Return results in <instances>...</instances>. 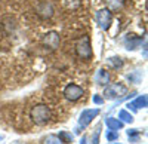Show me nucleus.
Wrapping results in <instances>:
<instances>
[{
    "label": "nucleus",
    "mask_w": 148,
    "mask_h": 144,
    "mask_svg": "<svg viewBox=\"0 0 148 144\" xmlns=\"http://www.w3.org/2000/svg\"><path fill=\"white\" fill-rule=\"evenodd\" d=\"M58 42H59V37L55 34V33H51V34H47V37L45 40V43L51 48V49H56V46H58Z\"/></svg>",
    "instance_id": "nucleus-7"
},
{
    "label": "nucleus",
    "mask_w": 148,
    "mask_h": 144,
    "mask_svg": "<svg viewBox=\"0 0 148 144\" xmlns=\"http://www.w3.org/2000/svg\"><path fill=\"white\" fill-rule=\"evenodd\" d=\"M42 144H64V141L61 140L58 135H47L43 138Z\"/></svg>",
    "instance_id": "nucleus-8"
},
{
    "label": "nucleus",
    "mask_w": 148,
    "mask_h": 144,
    "mask_svg": "<svg viewBox=\"0 0 148 144\" xmlns=\"http://www.w3.org/2000/svg\"><path fill=\"white\" fill-rule=\"evenodd\" d=\"M59 138L62 140L64 143H68V141H71V140H73V135H70V134H67V132H62V134L59 135Z\"/></svg>",
    "instance_id": "nucleus-12"
},
{
    "label": "nucleus",
    "mask_w": 148,
    "mask_h": 144,
    "mask_svg": "<svg viewBox=\"0 0 148 144\" xmlns=\"http://www.w3.org/2000/svg\"><path fill=\"white\" fill-rule=\"evenodd\" d=\"M120 117L123 119V122H132V121H133L132 114H129L126 110H121V112H120Z\"/></svg>",
    "instance_id": "nucleus-11"
},
{
    "label": "nucleus",
    "mask_w": 148,
    "mask_h": 144,
    "mask_svg": "<svg viewBox=\"0 0 148 144\" xmlns=\"http://www.w3.org/2000/svg\"><path fill=\"white\" fill-rule=\"evenodd\" d=\"M15 144H24V143H21V141H18V143H15Z\"/></svg>",
    "instance_id": "nucleus-16"
},
{
    "label": "nucleus",
    "mask_w": 148,
    "mask_h": 144,
    "mask_svg": "<svg viewBox=\"0 0 148 144\" xmlns=\"http://www.w3.org/2000/svg\"><path fill=\"white\" fill-rule=\"evenodd\" d=\"M83 88L79 86V85H74V83H71V85H68L65 89H64V97L70 101H77L83 97Z\"/></svg>",
    "instance_id": "nucleus-3"
},
{
    "label": "nucleus",
    "mask_w": 148,
    "mask_h": 144,
    "mask_svg": "<svg viewBox=\"0 0 148 144\" xmlns=\"http://www.w3.org/2000/svg\"><path fill=\"white\" fill-rule=\"evenodd\" d=\"M51 117H52L51 109L45 104H37L31 109V119H33V122L39 126L47 125L51 122Z\"/></svg>",
    "instance_id": "nucleus-1"
},
{
    "label": "nucleus",
    "mask_w": 148,
    "mask_h": 144,
    "mask_svg": "<svg viewBox=\"0 0 148 144\" xmlns=\"http://www.w3.org/2000/svg\"><path fill=\"white\" fill-rule=\"evenodd\" d=\"M117 137H119V134L116 132V131H114V132H110V134H108V140H110V141H113V140H116Z\"/></svg>",
    "instance_id": "nucleus-13"
},
{
    "label": "nucleus",
    "mask_w": 148,
    "mask_h": 144,
    "mask_svg": "<svg viewBox=\"0 0 148 144\" xmlns=\"http://www.w3.org/2000/svg\"><path fill=\"white\" fill-rule=\"evenodd\" d=\"M82 144H86V138H84V137L82 138Z\"/></svg>",
    "instance_id": "nucleus-15"
},
{
    "label": "nucleus",
    "mask_w": 148,
    "mask_h": 144,
    "mask_svg": "<svg viewBox=\"0 0 148 144\" xmlns=\"http://www.w3.org/2000/svg\"><path fill=\"white\" fill-rule=\"evenodd\" d=\"M99 113V110L95 109V110H84L80 116V125L86 126V125H89L92 122V119H95V116Z\"/></svg>",
    "instance_id": "nucleus-4"
},
{
    "label": "nucleus",
    "mask_w": 148,
    "mask_h": 144,
    "mask_svg": "<svg viewBox=\"0 0 148 144\" xmlns=\"http://www.w3.org/2000/svg\"><path fill=\"white\" fill-rule=\"evenodd\" d=\"M93 101H96L98 104H101V103H102V100H101L99 97H93Z\"/></svg>",
    "instance_id": "nucleus-14"
},
{
    "label": "nucleus",
    "mask_w": 148,
    "mask_h": 144,
    "mask_svg": "<svg viewBox=\"0 0 148 144\" xmlns=\"http://www.w3.org/2000/svg\"><path fill=\"white\" fill-rule=\"evenodd\" d=\"M107 125L111 128V131H116V129H119V128L123 126V123H121L120 121H114L113 117H110L108 121H107Z\"/></svg>",
    "instance_id": "nucleus-9"
},
{
    "label": "nucleus",
    "mask_w": 148,
    "mask_h": 144,
    "mask_svg": "<svg viewBox=\"0 0 148 144\" xmlns=\"http://www.w3.org/2000/svg\"><path fill=\"white\" fill-rule=\"evenodd\" d=\"M95 80H96L98 85H107L110 82V73L107 70H99L95 76Z\"/></svg>",
    "instance_id": "nucleus-6"
},
{
    "label": "nucleus",
    "mask_w": 148,
    "mask_h": 144,
    "mask_svg": "<svg viewBox=\"0 0 148 144\" xmlns=\"http://www.w3.org/2000/svg\"><path fill=\"white\" fill-rule=\"evenodd\" d=\"M145 104H147V98H145V97H139V98L135 100L132 104H129V107H135V109H139L141 105L144 107Z\"/></svg>",
    "instance_id": "nucleus-10"
},
{
    "label": "nucleus",
    "mask_w": 148,
    "mask_h": 144,
    "mask_svg": "<svg viewBox=\"0 0 148 144\" xmlns=\"http://www.w3.org/2000/svg\"><path fill=\"white\" fill-rule=\"evenodd\" d=\"M77 54H79L82 58H90L92 51H90V45H89L88 40H84V45H83V42H80V43L77 45Z\"/></svg>",
    "instance_id": "nucleus-5"
},
{
    "label": "nucleus",
    "mask_w": 148,
    "mask_h": 144,
    "mask_svg": "<svg viewBox=\"0 0 148 144\" xmlns=\"http://www.w3.org/2000/svg\"><path fill=\"white\" fill-rule=\"evenodd\" d=\"M127 92V88L121 83H113V85H108L105 88L104 97L107 100H116V98H121L123 95Z\"/></svg>",
    "instance_id": "nucleus-2"
}]
</instances>
